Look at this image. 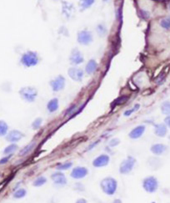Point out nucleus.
I'll list each match as a JSON object with an SVG mask.
<instances>
[{
	"label": "nucleus",
	"mask_w": 170,
	"mask_h": 203,
	"mask_svg": "<svg viewBox=\"0 0 170 203\" xmlns=\"http://www.w3.org/2000/svg\"><path fill=\"white\" fill-rule=\"evenodd\" d=\"M19 95L23 100L29 103H32L37 98L38 91L34 87L26 86V87L21 88L19 90Z\"/></svg>",
	"instance_id": "nucleus-4"
},
{
	"label": "nucleus",
	"mask_w": 170,
	"mask_h": 203,
	"mask_svg": "<svg viewBox=\"0 0 170 203\" xmlns=\"http://www.w3.org/2000/svg\"><path fill=\"white\" fill-rule=\"evenodd\" d=\"M139 108H140V104H136L134 106H133L132 109H129V110H125V112L124 113V116L128 117V116H130L133 113H134L135 111L139 110Z\"/></svg>",
	"instance_id": "nucleus-29"
},
{
	"label": "nucleus",
	"mask_w": 170,
	"mask_h": 203,
	"mask_svg": "<svg viewBox=\"0 0 170 203\" xmlns=\"http://www.w3.org/2000/svg\"><path fill=\"white\" fill-rule=\"evenodd\" d=\"M128 99V97L127 95H123L118 97V99H116L113 103V105H120V104H124L125 102H127V100Z\"/></svg>",
	"instance_id": "nucleus-27"
},
{
	"label": "nucleus",
	"mask_w": 170,
	"mask_h": 203,
	"mask_svg": "<svg viewBox=\"0 0 170 203\" xmlns=\"http://www.w3.org/2000/svg\"><path fill=\"white\" fill-rule=\"evenodd\" d=\"M13 156V155H9V156H5L3 158L0 159V165H4V164H7L9 162V160L11 159V157Z\"/></svg>",
	"instance_id": "nucleus-34"
},
{
	"label": "nucleus",
	"mask_w": 170,
	"mask_h": 203,
	"mask_svg": "<svg viewBox=\"0 0 170 203\" xmlns=\"http://www.w3.org/2000/svg\"><path fill=\"white\" fill-rule=\"evenodd\" d=\"M98 143H99V140H97L96 142H94L93 145H90L89 146V148H88V151H90L91 149H93V147L95 146V145H98Z\"/></svg>",
	"instance_id": "nucleus-38"
},
{
	"label": "nucleus",
	"mask_w": 170,
	"mask_h": 203,
	"mask_svg": "<svg viewBox=\"0 0 170 203\" xmlns=\"http://www.w3.org/2000/svg\"><path fill=\"white\" fill-rule=\"evenodd\" d=\"M98 68V63L95 59H90L88 64H87L86 67H85V72L88 74V75H93V73L95 72L96 70Z\"/></svg>",
	"instance_id": "nucleus-17"
},
{
	"label": "nucleus",
	"mask_w": 170,
	"mask_h": 203,
	"mask_svg": "<svg viewBox=\"0 0 170 203\" xmlns=\"http://www.w3.org/2000/svg\"><path fill=\"white\" fill-rule=\"evenodd\" d=\"M18 148V145H16V144H10V145H8V146L3 150V153L4 154V155H6V156L13 155L15 151H17Z\"/></svg>",
	"instance_id": "nucleus-22"
},
{
	"label": "nucleus",
	"mask_w": 170,
	"mask_h": 203,
	"mask_svg": "<svg viewBox=\"0 0 170 203\" xmlns=\"http://www.w3.org/2000/svg\"><path fill=\"white\" fill-rule=\"evenodd\" d=\"M136 165V159L133 156H128L124 159L119 165V172L122 175H128L134 168Z\"/></svg>",
	"instance_id": "nucleus-5"
},
{
	"label": "nucleus",
	"mask_w": 170,
	"mask_h": 203,
	"mask_svg": "<svg viewBox=\"0 0 170 203\" xmlns=\"http://www.w3.org/2000/svg\"><path fill=\"white\" fill-rule=\"evenodd\" d=\"M143 188L146 192L148 193H154L157 192V190L159 188V181L156 177L150 176V177H147L143 180V183H142Z\"/></svg>",
	"instance_id": "nucleus-2"
},
{
	"label": "nucleus",
	"mask_w": 170,
	"mask_h": 203,
	"mask_svg": "<svg viewBox=\"0 0 170 203\" xmlns=\"http://www.w3.org/2000/svg\"><path fill=\"white\" fill-rule=\"evenodd\" d=\"M153 203H154V202H153Z\"/></svg>",
	"instance_id": "nucleus-41"
},
{
	"label": "nucleus",
	"mask_w": 170,
	"mask_h": 203,
	"mask_svg": "<svg viewBox=\"0 0 170 203\" xmlns=\"http://www.w3.org/2000/svg\"><path fill=\"white\" fill-rule=\"evenodd\" d=\"M160 25L163 29H170V20L169 18H163L160 21Z\"/></svg>",
	"instance_id": "nucleus-31"
},
{
	"label": "nucleus",
	"mask_w": 170,
	"mask_h": 203,
	"mask_svg": "<svg viewBox=\"0 0 170 203\" xmlns=\"http://www.w3.org/2000/svg\"><path fill=\"white\" fill-rule=\"evenodd\" d=\"M75 203H88L86 199H84V198H79L78 200L76 201V202Z\"/></svg>",
	"instance_id": "nucleus-37"
},
{
	"label": "nucleus",
	"mask_w": 170,
	"mask_h": 203,
	"mask_svg": "<svg viewBox=\"0 0 170 203\" xmlns=\"http://www.w3.org/2000/svg\"><path fill=\"white\" fill-rule=\"evenodd\" d=\"M51 179L53 181V184L55 186H58V187H63V186H66L68 184L67 177H65V175L62 171H58L54 172V173H53L51 175Z\"/></svg>",
	"instance_id": "nucleus-7"
},
{
	"label": "nucleus",
	"mask_w": 170,
	"mask_h": 203,
	"mask_svg": "<svg viewBox=\"0 0 170 203\" xmlns=\"http://www.w3.org/2000/svg\"><path fill=\"white\" fill-rule=\"evenodd\" d=\"M26 195H27L26 189L18 188L14 192L13 197L15 198V199H21V198H23L24 197H26Z\"/></svg>",
	"instance_id": "nucleus-21"
},
{
	"label": "nucleus",
	"mask_w": 170,
	"mask_h": 203,
	"mask_svg": "<svg viewBox=\"0 0 170 203\" xmlns=\"http://www.w3.org/2000/svg\"><path fill=\"white\" fill-rule=\"evenodd\" d=\"M77 41L82 45H89L93 41L92 33L89 30H81L77 35Z\"/></svg>",
	"instance_id": "nucleus-6"
},
{
	"label": "nucleus",
	"mask_w": 170,
	"mask_h": 203,
	"mask_svg": "<svg viewBox=\"0 0 170 203\" xmlns=\"http://www.w3.org/2000/svg\"><path fill=\"white\" fill-rule=\"evenodd\" d=\"M9 131V125H7L4 120H0V136H7Z\"/></svg>",
	"instance_id": "nucleus-25"
},
{
	"label": "nucleus",
	"mask_w": 170,
	"mask_h": 203,
	"mask_svg": "<svg viewBox=\"0 0 170 203\" xmlns=\"http://www.w3.org/2000/svg\"><path fill=\"white\" fill-rule=\"evenodd\" d=\"M169 18V20H170V16H169V18Z\"/></svg>",
	"instance_id": "nucleus-40"
},
{
	"label": "nucleus",
	"mask_w": 170,
	"mask_h": 203,
	"mask_svg": "<svg viewBox=\"0 0 170 203\" xmlns=\"http://www.w3.org/2000/svg\"><path fill=\"white\" fill-rule=\"evenodd\" d=\"M35 146H36V142L35 141H32V142H30L29 144H28L27 145H25L23 148H22L19 151V156H25L27 155H29L31 151L35 148Z\"/></svg>",
	"instance_id": "nucleus-18"
},
{
	"label": "nucleus",
	"mask_w": 170,
	"mask_h": 203,
	"mask_svg": "<svg viewBox=\"0 0 170 203\" xmlns=\"http://www.w3.org/2000/svg\"><path fill=\"white\" fill-rule=\"evenodd\" d=\"M38 56L34 51H27L21 57V64L25 67H33L38 64Z\"/></svg>",
	"instance_id": "nucleus-3"
},
{
	"label": "nucleus",
	"mask_w": 170,
	"mask_h": 203,
	"mask_svg": "<svg viewBox=\"0 0 170 203\" xmlns=\"http://www.w3.org/2000/svg\"><path fill=\"white\" fill-rule=\"evenodd\" d=\"M42 123H43V119L40 118V117H38V118H36V119L33 121L31 126H32L34 130H38V129L41 127Z\"/></svg>",
	"instance_id": "nucleus-28"
},
{
	"label": "nucleus",
	"mask_w": 170,
	"mask_h": 203,
	"mask_svg": "<svg viewBox=\"0 0 170 203\" xmlns=\"http://www.w3.org/2000/svg\"><path fill=\"white\" fill-rule=\"evenodd\" d=\"M84 56L83 54L77 49H73L71 51L70 56H69V61L71 64L73 65H78V64H82L84 62Z\"/></svg>",
	"instance_id": "nucleus-13"
},
{
	"label": "nucleus",
	"mask_w": 170,
	"mask_h": 203,
	"mask_svg": "<svg viewBox=\"0 0 170 203\" xmlns=\"http://www.w3.org/2000/svg\"><path fill=\"white\" fill-rule=\"evenodd\" d=\"M58 107H59V104H58V99L57 98L50 99L47 104V109L50 113H53L55 111H57L58 110Z\"/></svg>",
	"instance_id": "nucleus-19"
},
{
	"label": "nucleus",
	"mask_w": 170,
	"mask_h": 203,
	"mask_svg": "<svg viewBox=\"0 0 170 203\" xmlns=\"http://www.w3.org/2000/svg\"><path fill=\"white\" fill-rule=\"evenodd\" d=\"M167 126L165 124H156L154 125V133L157 136L164 137L167 135Z\"/></svg>",
	"instance_id": "nucleus-16"
},
{
	"label": "nucleus",
	"mask_w": 170,
	"mask_h": 203,
	"mask_svg": "<svg viewBox=\"0 0 170 203\" xmlns=\"http://www.w3.org/2000/svg\"><path fill=\"white\" fill-rule=\"evenodd\" d=\"M24 137V134L22 133L20 131L18 130H13L9 131L6 136V140L12 144H15L18 141H19Z\"/></svg>",
	"instance_id": "nucleus-11"
},
{
	"label": "nucleus",
	"mask_w": 170,
	"mask_h": 203,
	"mask_svg": "<svg viewBox=\"0 0 170 203\" xmlns=\"http://www.w3.org/2000/svg\"><path fill=\"white\" fill-rule=\"evenodd\" d=\"M68 75L73 80H74L76 82L82 81L83 78H84V71L81 69L76 68V67L69 68V70H68Z\"/></svg>",
	"instance_id": "nucleus-12"
},
{
	"label": "nucleus",
	"mask_w": 170,
	"mask_h": 203,
	"mask_svg": "<svg viewBox=\"0 0 170 203\" xmlns=\"http://www.w3.org/2000/svg\"><path fill=\"white\" fill-rule=\"evenodd\" d=\"M65 83H66V79L64 76L60 75L57 76L56 78L52 79L49 82V84L54 92H58L65 87Z\"/></svg>",
	"instance_id": "nucleus-8"
},
{
	"label": "nucleus",
	"mask_w": 170,
	"mask_h": 203,
	"mask_svg": "<svg viewBox=\"0 0 170 203\" xmlns=\"http://www.w3.org/2000/svg\"><path fill=\"white\" fill-rule=\"evenodd\" d=\"M94 3L93 0H86V1H83L81 3V9L84 10V9L89 8L90 6L93 5V3Z\"/></svg>",
	"instance_id": "nucleus-32"
},
{
	"label": "nucleus",
	"mask_w": 170,
	"mask_h": 203,
	"mask_svg": "<svg viewBox=\"0 0 170 203\" xmlns=\"http://www.w3.org/2000/svg\"><path fill=\"white\" fill-rule=\"evenodd\" d=\"M63 12L65 14L67 18H70L73 16V13L74 12V9H73V6L72 4H69L68 3H64V7H63Z\"/></svg>",
	"instance_id": "nucleus-20"
},
{
	"label": "nucleus",
	"mask_w": 170,
	"mask_h": 203,
	"mask_svg": "<svg viewBox=\"0 0 170 203\" xmlns=\"http://www.w3.org/2000/svg\"><path fill=\"white\" fill-rule=\"evenodd\" d=\"M164 123L165 125L168 126V128H170V116H168L166 118L164 119Z\"/></svg>",
	"instance_id": "nucleus-35"
},
{
	"label": "nucleus",
	"mask_w": 170,
	"mask_h": 203,
	"mask_svg": "<svg viewBox=\"0 0 170 203\" xmlns=\"http://www.w3.org/2000/svg\"><path fill=\"white\" fill-rule=\"evenodd\" d=\"M145 130H146L145 125H138V126L133 128V130L130 131L129 133H128V136H129L130 139H138V138H140L144 135V133L145 132Z\"/></svg>",
	"instance_id": "nucleus-14"
},
{
	"label": "nucleus",
	"mask_w": 170,
	"mask_h": 203,
	"mask_svg": "<svg viewBox=\"0 0 170 203\" xmlns=\"http://www.w3.org/2000/svg\"><path fill=\"white\" fill-rule=\"evenodd\" d=\"M161 111L164 115L170 116V100H166L162 104Z\"/></svg>",
	"instance_id": "nucleus-26"
},
{
	"label": "nucleus",
	"mask_w": 170,
	"mask_h": 203,
	"mask_svg": "<svg viewBox=\"0 0 170 203\" xmlns=\"http://www.w3.org/2000/svg\"><path fill=\"white\" fill-rule=\"evenodd\" d=\"M100 187L104 194L108 196H113L118 189V182L113 177H105L100 181Z\"/></svg>",
	"instance_id": "nucleus-1"
},
{
	"label": "nucleus",
	"mask_w": 170,
	"mask_h": 203,
	"mask_svg": "<svg viewBox=\"0 0 170 203\" xmlns=\"http://www.w3.org/2000/svg\"><path fill=\"white\" fill-rule=\"evenodd\" d=\"M97 32L100 36H104L107 34V29L106 27L104 26V24H99L97 26Z\"/></svg>",
	"instance_id": "nucleus-30"
},
{
	"label": "nucleus",
	"mask_w": 170,
	"mask_h": 203,
	"mask_svg": "<svg viewBox=\"0 0 170 203\" xmlns=\"http://www.w3.org/2000/svg\"><path fill=\"white\" fill-rule=\"evenodd\" d=\"M110 161V157L107 154H101L93 160V165L96 168H101L109 165Z\"/></svg>",
	"instance_id": "nucleus-10"
},
{
	"label": "nucleus",
	"mask_w": 170,
	"mask_h": 203,
	"mask_svg": "<svg viewBox=\"0 0 170 203\" xmlns=\"http://www.w3.org/2000/svg\"><path fill=\"white\" fill-rule=\"evenodd\" d=\"M72 166H73L72 161H66V162L58 164V165L56 166V169H57L58 171H67V170H69V169L71 168Z\"/></svg>",
	"instance_id": "nucleus-24"
},
{
	"label": "nucleus",
	"mask_w": 170,
	"mask_h": 203,
	"mask_svg": "<svg viewBox=\"0 0 170 203\" xmlns=\"http://www.w3.org/2000/svg\"><path fill=\"white\" fill-rule=\"evenodd\" d=\"M168 7H169V9H170V3H169V6H168Z\"/></svg>",
	"instance_id": "nucleus-39"
},
{
	"label": "nucleus",
	"mask_w": 170,
	"mask_h": 203,
	"mask_svg": "<svg viewBox=\"0 0 170 203\" xmlns=\"http://www.w3.org/2000/svg\"><path fill=\"white\" fill-rule=\"evenodd\" d=\"M119 143H120V140L118 139V138H113V139L110 140L109 142V145L110 147H115V146L119 145Z\"/></svg>",
	"instance_id": "nucleus-33"
},
{
	"label": "nucleus",
	"mask_w": 170,
	"mask_h": 203,
	"mask_svg": "<svg viewBox=\"0 0 170 203\" xmlns=\"http://www.w3.org/2000/svg\"><path fill=\"white\" fill-rule=\"evenodd\" d=\"M88 175H89L88 168L84 167V166H76L71 171L70 177L73 179H76V180H80V179L86 177Z\"/></svg>",
	"instance_id": "nucleus-9"
},
{
	"label": "nucleus",
	"mask_w": 170,
	"mask_h": 203,
	"mask_svg": "<svg viewBox=\"0 0 170 203\" xmlns=\"http://www.w3.org/2000/svg\"><path fill=\"white\" fill-rule=\"evenodd\" d=\"M47 183V178L43 176H40V177H37L34 182H33V186L35 187H40V186H43L44 184Z\"/></svg>",
	"instance_id": "nucleus-23"
},
{
	"label": "nucleus",
	"mask_w": 170,
	"mask_h": 203,
	"mask_svg": "<svg viewBox=\"0 0 170 203\" xmlns=\"http://www.w3.org/2000/svg\"><path fill=\"white\" fill-rule=\"evenodd\" d=\"M141 13L143 14H142V17L144 18H149V13H148V12L141 10Z\"/></svg>",
	"instance_id": "nucleus-36"
},
{
	"label": "nucleus",
	"mask_w": 170,
	"mask_h": 203,
	"mask_svg": "<svg viewBox=\"0 0 170 203\" xmlns=\"http://www.w3.org/2000/svg\"><path fill=\"white\" fill-rule=\"evenodd\" d=\"M167 150V145H164V144H160V143L154 144V145H153L150 147L151 152H152L153 155H155V156H161L163 154H164Z\"/></svg>",
	"instance_id": "nucleus-15"
}]
</instances>
